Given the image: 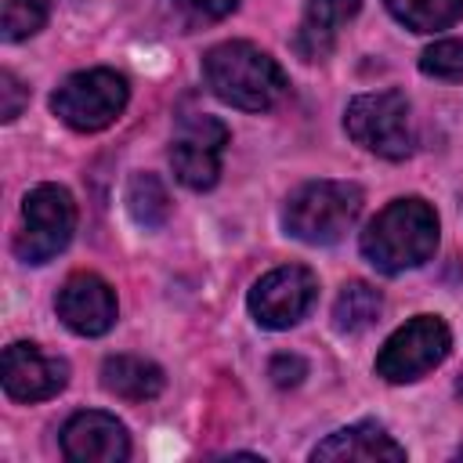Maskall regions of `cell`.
Wrapping results in <instances>:
<instances>
[{
	"label": "cell",
	"mask_w": 463,
	"mask_h": 463,
	"mask_svg": "<svg viewBox=\"0 0 463 463\" xmlns=\"http://www.w3.org/2000/svg\"><path fill=\"white\" fill-rule=\"evenodd\" d=\"M434 246H438V213L430 203L416 195L387 203L362 232V257L383 275L420 268L434 253Z\"/></svg>",
	"instance_id": "obj_1"
},
{
	"label": "cell",
	"mask_w": 463,
	"mask_h": 463,
	"mask_svg": "<svg viewBox=\"0 0 463 463\" xmlns=\"http://www.w3.org/2000/svg\"><path fill=\"white\" fill-rule=\"evenodd\" d=\"M203 76H206V87L224 105L246 109V112L271 109L275 101H282L289 87L275 58L246 40H228V43L210 47L203 58Z\"/></svg>",
	"instance_id": "obj_2"
},
{
	"label": "cell",
	"mask_w": 463,
	"mask_h": 463,
	"mask_svg": "<svg viewBox=\"0 0 463 463\" xmlns=\"http://www.w3.org/2000/svg\"><path fill=\"white\" fill-rule=\"evenodd\" d=\"M362 213V188L351 181H307L300 184L286 210L282 224L293 239L307 246H333Z\"/></svg>",
	"instance_id": "obj_3"
},
{
	"label": "cell",
	"mask_w": 463,
	"mask_h": 463,
	"mask_svg": "<svg viewBox=\"0 0 463 463\" xmlns=\"http://www.w3.org/2000/svg\"><path fill=\"white\" fill-rule=\"evenodd\" d=\"M127 98L130 87L116 69H87L61 80V87L51 94V109L65 127L80 134H94L119 119Z\"/></svg>",
	"instance_id": "obj_4"
},
{
	"label": "cell",
	"mask_w": 463,
	"mask_h": 463,
	"mask_svg": "<svg viewBox=\"0 0 463 463\" xmlns=\"http://www.w3.org/2000/svg\"><path fill=\"white\" fill-rule=\"evenodd\" d=\"M344 130L354 145L383 159H405L412 152V109L398 90L358 94L344 112Z\"/></svg>",
	"instance_id": "obj_5"
},
{
	"label": "cell",
	"mask_w": 463,
	"mask_h": 463,
	"mask_svg": "<svg viewBox=\"0 0 463 463\" xmlns=\"http://www.w3.org/2000/svg\"><path fill=\"white\" fill-rule=\"evenodd\" d=\"M76 228V203L61 184H36L22 203V228L14 235V253L25 264H47L58 257Z\"/></svg>",
	"instance_id": "obj_6"
},
{
	"label": "cell",
	"mask_w": 463,
	"mask_h": 463,
	"mask_svg": "<svg viewBox=\"0 0 463 463\" xmlns=\"http://www.w3.org/2000/svg\"><path fill=\"white\" fill-rule=\"evenodd\" d=\"M452 347V333L438 315H416L402 329L387 336V344L376 354V373L387 383H409L441 365V358Z\"/></svg>",
	"instance_id": "obj_7"
},
{
	"label": "cell",
	"mask_w": 463,
	"mask_h": 463,
	"mask_svg": "<svg viewBox=\"0 0 463 463\" xmlns=\"http://www.w3.org/2000/svg\"><path fill=\"white\" fill-rule=\"evenodd\" d=\"M228 148V127L217 116H188L181 119L174 145H170V166L174 177L192 188L206 192L221 177V159Z\"/></svg>",
	"instance_id": "obj_8"
},
{
	"label": "cell",
	"mask_w": 463,
	"mask_h": 463,
	"mask_svg": "<svg viewBox=\"0 0 463 463\" xmlns=\"http://www.w3.org/2000/svg\"><path fill=\"white\" fill-rule=\"evenodd\" d=\"M315 293H318L315 275L300 264H286L253 282L250 315L264 329H289L307 315V307L315 304Z\"/></svg>",
	"instance_id": "obj_9"
},
{
	"label": "cell",
	"mask_w": 463,
	"mask_h": 463,
	"mask_svg": "<svg viewBox=\"0 0 463 463\" xmlns=\"http://www.w3.org/2000/svg\"><path fill=\"white\" fill-rule=\"evenodd\" d=\"M58 318L80 336H101L116 326V293L94 271H76L61 282L54 297Z\"/></svg>",
	"instance_id": "obj_10"
},
{
	"label": "cell",
	"mask_w": 463,
	"mask_h": 463,
	"mask_svg": "<svg viewBox=\"0 0 463 463\" xmlns=\"http://www.w3.org/2000/svg\"><path fill=\"white\" fill-rule=\"evenodd\" d=\"M0 380H4L7 398L43 402V398H54L65 387L69 365H65V358L47 354L36 344H11L4 351V362H0Z\"/></svg>",
	"instance_id": "obj_11"
},
{
	"label": "cell",
	"mask_w": 463,
	"mask_h": 463,
	"mask_svg": "<svg viewBox=\"0 0 463 463\" xmlns=\"http://www.w3.org/2000/svg\"><path fill=\"white\" fill-rule=\"evenodd\" d=\"M61 452L72 463H119L130 456V438L116 416L87 409L61 427Z\"/></svg>",
	"instance_id": "obj_12"
},
{
	"label": "cell",
	"mask_w": 463,
	"mask_h": 463,
	"mask_svg": "<svg viewBox=\"0 0 463 463\" xmlns=\"http://www.w3.org/2000/svg\"><path fill=\"white\" fill-rule=\"evenodd\" d=\"M311 459H336V463H376V459H391L402 463L405 449L380 427V423H351L333 430L322 445H315Z\"/></svg>",
	"instance_id": "obj_13"
},
{
	"label": "cell",
	"mask_w": 463,
	"mask_h": 463,
	"mask_svg": "<svg viewBox=\"0 0 463 463\" xmlns=\"http://www.w3.org/2000/svg\"><path fill=\"white\" fill-rule=\"evenodd\" d=\"M362 11V0H307L300 29H297V54L307 61H318L333 51L340 25H347Z\"/></svg>",
	"instance_id": "obj_14"
},
{
	"label": "cell",
	"mask_w": 463,
	"mask_h": 463,
	"mask_svg": "<svg viewBox=\"0 0 463 463\" xmlns=\"http://www.w3.org/2000/svg\"><path fill=\"white\" fill-rule=\"evenodd\" d=\"M163 369L141 354H112L101 365V387L123 402H148L163 391Z\"/></svg>",
	"instance_id": "obj_15"
},
{
	"label": "cell",
	"mask_w": 463,
	"mask_h": 463,
	"mask_svg": "<svg viewBox=\"0 0 463 463\" xmlns=\"http://www.w3.org/2000/svg\"><path fill=\"white\" fill-rule=\"evenodd\" d=\"M380 307H383V297L380 289H373L369 282H347L333 304V326L340 333H362L369 329L376 318H380Z\"/></svg>",
	"instance_id": "obj_16"
},
{
	"label": "cell",
	"mask_w": 463,
	"mask_h": 463,
	"mask_svg": "<svg viewBox=\"0 0 463 463\" xmlns=\"http://www.w3.org/2000/svg\"><path fill=\"white\" fill-rule=\"evenodd\" d=\"M127 210L137 228H163L170 217V195L156 174H134L127 184Z\"/></svg>",
	"instance_id": "obj_17"
},
{
	"label": "cell",
	"mask_w": 463,
	"mask_h": 463,
	"mask_svg": "<svg viewBox=\"0 0 463 463\" xmlns=\"http://www.w3.org/2000/svg\"><path fill=\"white\" fill-rule=\"evenodd\" d=\"M387 11L412 33L449 29L463 14V0H383Z\"/></svg>",
	"instance_id": "obj_18"
},
{
	"label": "cell",
	"mask_w": 463,
	"mask_h": 463,
	"mask_svg": "<svg viewBox=\"0 0 463 463\" xmlns=\"http://www.w3.org/2000/svg\"><path fill=\"white\" fill-rule=\"evenodd\" d=\"M51 0H0V36L7 43L33 36L47 22Z\"/></svg>",
	"instance_id": "obj_19"
},
{
	"label": "cell",
	"mask_w": 463,
	"mask_h": 463,
	"mask_svg": "<svg viewBox=\"0 0 463 463\" xmlns=\"http://www.w3.org/2000/svg\"><path fill=\"white\" fill-rule=\"evenodd\" d=\"M420 69L434 80H463V40H438L420 54Z\"/></svg>",
	"instance_id": "obj_20"
},
{
	"label": "cell",
	"mask_w": 463,
	"mask_h": 463,
	"mask_svg": "<svg viewBox=\"0 0 463 463\" xmlns=\"http://www.w3.org/2000/svg\"><path fill=\"white\" fill-rule=\"evenodd\" d=\"M174 11L188 22V25H206V22H221L224 14H232L239 7V0H170Z\"/></svg>",
	"instance_id": "obj_21"
},
{
	"label": "cell",
	"mask_w": 463,
	"mask_h": 463,
	"mask_svg": "<svg viewBox=\"0 0 463 463\" xmlns=\"http://www.w3.org/2000/svg\"><path fill=\"white\" fill-rule=\"evenodd\" d=\"M25 101H29L25 83H22L11 69H4V72H0V119H4V123L18 119V112L25 109Z\"/></svg>",
	"instance_id": "obj_22"
},
{
	"label": "cell",
	"mask_w": 463,
	"mask_h": 463,
	"mask_svg": "<svg viewBox=\"0 0 463 463\" xmlns=\"http://www.w3.org/2000/svg\"><path fill=\"white\" fill-rule=\"evenodd\" d=\"M268 376L275 380V387H297L307 376V362L300 354H275L268 362Z\"/></svg>",
	"instance_id": "obj_23"
},
{
	"label": "cell",
	"mask_w": 463,
	"mask_h": 463,
	"mask_svg": "<svg viewBox=\"0 0 463 463\" xmlns=\"http://www.w3.org/2000/svg\"><path fill=\"white\" fill-rule=\"evenodd\" d=\"M456 398H459V402H463V376H459V380H456Z\"/></svg>",
	"instance_id": "obj_24"
},
{
	"label": "cell",
	"mask_w": 463,
	"mask_h": 463,
	"mask_svg": "<svg viewBox=\"0 0 463 463\" xmlns=\"http://www.w3.org/2000/svg\"><path fill=\"white\" fill-rule=\"evenodd\" d=\"M456 456H459V459H463V445H459V452H456Z\"/></svg>",
	"instance_id": "obj_25"
}]
</instances>
